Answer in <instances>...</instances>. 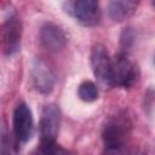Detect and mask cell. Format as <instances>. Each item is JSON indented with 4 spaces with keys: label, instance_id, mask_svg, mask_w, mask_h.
Wrapping results in <instances>:
<instances>
[{
    "label": "cell",
    "instance_id": "cell-1",
    "mask_svg": "<svg viewBox=\"0 0 155 155\" xmlns=\"http://www.w3.org/2000/svg\"><path fill=\"white\" fill-rule=\"evenodd\" d=\"M61 125V111L56 104H48L44 108L40 119L41 151L45 154L59 153V147L56 142Z\"/></svg>",
    "mask_w": 155,
    "mask_h": 155
},
{
    "label": "cell",
    "instance_id": "cell-2",
    "mask_svg": "<svg viewBox=\"0 0 155 155\" xmlns=\"http://www.w3.org/2000/svg\"><path fill=\"white\" fill-rule=\"evenodd\" d=\"M131 121L126 113H119L108 120L103 128V142L108 153H120L126 145L130 134Z\"/></svg>",
    "mask_w": 155,
    "mask_h": 155
},
{
    "label": "cell",
    "instance_id": "cell-3",
    "mask_svg": "<svg viewBox=\"0 0 155 155\" xmlns=\"http://www.w3.org/2000/svg\"><path fill=\"white\" fill-rule=\"evenodd\" d=\"M139 78L136 63L126 54L117 53L111 59V84L124 88L132 87Z\"/></svg>",
    "mask_w": 155,
    "mask_h": 155
},
{
    "label": "cell",
    "instance_id": "cell-4",
    "mask_svg": "<svg viewBox=\"0 0 155 155\" xmlns=\"http://www.w3.org/2000/svg\"><path fill=\"white\" fill-rule=\"evenodd\" d=\"M91 65L94 76L104 87H113L111 84V59L107 48L97 44L91 51Z\"/></svg>",
    "mask_w": 155,
    "mask_h": 155
},
{
    "label": "cell",
    "instance_id": "cell-5",
    "mask_svg": "<svg viewBox=\"0 0 155 155\" xmlns=\"http://www.w3.org/2000/svg\"><path fill=\"white\" fill-rule=\"evenodd\" d=\"M34 132L33 115L25 103H19L13 111V133L18 143H27Z\"/></svg>",
    "mask_w": 155,
    "mask_h": 155
},
{
    "label": "cell",
    "instance_id": "cell-6",
    "mask_svg": "<svg viewBox=\"0 0 155 155\" xmlns=\"http://www.w3.org/2000/svg\"><path fill=\"white\" fill-rule=\"evenodd\" d=\"M75 18L86 27L96 25L101 18L99 0H71Z\"/></svg>",
    "mask_w": 155,
    "mask_h": 155
},
{
    "label": "cell",
    "instance_id": "cell-7",
    "mask_svg": "<svg viewBox=\"0 0 155 155\" xmlns=\"http://www.w3.org/2000/svg\"><path fill=\"white\" fill-rule=\"evenodd\" d=\"M31 81L39 92L47 94L54 86V73L45 61L35 58L31 67Z\"/></svg>",
    "mask_w": 155,
    "mask_h": 155
},
{
    "label": "cell",
    "instance_id": "cell-8",
    "mask_svg": "<svg viewBox=\"0 0 155 155\" xmlns=\"http://www.w3.org/2000/svg\"><path fill=\"white\" fill-rule=\"evenodd\" d=\"M68 38L61 27L53 23H46L41 27L40 42L46 50L51 52H58L65 47Z\"/></svg>",
    "mask_w": 155,
    "mask_h": 155
},
{
    "label": "cell",
    "instance_id": "cell-9",
    "mask_svg": "<svg viewBox=\"0 0 155 155\" xmlns=\"http://www.w3.org/2000/svg\"><path fill=\"white\" fill-rule=\"evenodd\" d=\"M2 46L6 54H13L21 45V22L16 16L10 17L1 28Z\"/></svg>",
    "mask_w": 155,
    "mask_h": 155
},
{
    "label": "cell",
    "instance_id": "cell-10",
    "mask_svg": "<svg viewBox=\"0 0 155 155\" xmlns=\"http://www.w3.org/2000/svg\"><path fill=\"white\" fill-rule=\"evenodd\" d=\"M140 0H110L108 5L109 17L114 22H124L137 10Z\"/></svg>",
    "mask_w": 155,
    "mask_h": 155
},
{
    "label": "cell",
    "instance_id": "cell-11",
    "mask_svg": "<svg viewBox=\"0 0 155 155\" xmlns=\"http://www.w3.org/2000/svg\"><path fill=\"white\" fill-rule=\"evenodd\" d=\"M78 94L84 102H93L98 98V87L92 81H84L78 88Z\"/></svg>",
    "mask_w": 155,
    "mask_h": 155
},
{
    "label": "cell",
    "instance_id": "cell-12",
    "mask_svg": "<svg viewBox=\"0 0 155 155\" xmlns=\"http://www.w3.org/2000/svg\"><path fill=\"white\" fill-rule=\"evenodd\" d=\"M7 145V137H6V132L5 128L1 126L0 127V153H6L7 150L5 149Z\"/></svg>",
    "mask_w": 155,
    "mask_h": 155
}]
</instances>
